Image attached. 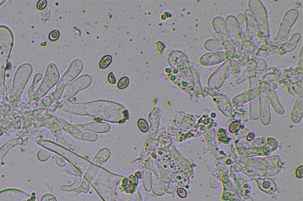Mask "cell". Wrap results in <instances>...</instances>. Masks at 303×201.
Here are the masks:
<instances>
[{"label":"cell","mask_w":303,"mask_h":201,"mask_svg":"<svg viewBox=\"0 0 303 201\" xmlns=\"http://www.w3.org/2000/svg\"><path fill=\"white\" fill-rule=\"evenodd\" d=\"M177 194H178V196H180L182 198H184L186 196V191L184 189H182V188L178 189L177 190Z\"/></svg>","instance_id":"9c48e42d"},{"label":"cell","mask_w":303,"mask_h":201,"mask_svg":"<svg viewBox=\"0 0 303 201\" xmlns=\"http://www.w3.org/2000/svg\"><path fill=\"white\" fill-rule=\"evenodd\" d=\"M136 174H137V175H136V176L137 177L138 179H141L142 178V174H141V172H137L136 173Z\"/></svg>","instance_id":"8fae6325"},{"label":"cell","mask_w":303,"mask_h":201,"mask_svg":"<svg viewBox=\"0 0 303 201\" xmlns=\"http://www.w3.org/2000/svg\"><path fill=\"white\" fill-rule=\"evenodd\" d=\"M228 62H226L223 65L220 67V68L217 70L215 73L210 77L209 80L208 81V85L210 86L213 82H214L218 77V79L216 81V83L214 86V89H218L221 85L223 83L225 80L227 75L228 72Z\"/></svg>","instance_id":"3957f363"},{"label":"cell","mask_w":303,"mask_h":201,"mask_svg":"<svg viewBox=\"0 0 303 201\" xmlns=\"http://www.w3.org/2000/svg\"><path fill=\"white\" fill-rule=\"evenodd\" d=\"M227 53L225 51L208 53L200 58V62L203 66L215 65L225 60Z\"/></svg>","instance_id":"7a4b0ae2"},{"label":"cell","mask_w":303,"mask_h":201,"mask_svg":"<svg viewBox=\"0 0 303 201\" xmlns=\"http://www.w3.org/2000/svg\"><path fill=\"white\" fill-rule=\"evenodd\" d=\"M112 62V57L110 55L104 56L99 63V67L101 69L107 68Z\"/></svg>","instance_id":"277c9868"},{"label":"cell","mask_w":303,"mask_h":201,"mask_svg":"<svg viewBox=\"0 0 303 201\" xmlns=\"http://www.w3.org/2000/svg\"><path fill=\"white\" fill-rule=\"evenodd\" d=\"M289 11H288L287 14H285V17L283 19V21L281 25V27L279 29L278 34L277 35L276 39H278V41L282 42L284 41V40H285L287 38V35L288 34V32H289L290 28L291 26H293V24L294 23L295 21L297 19V17L298 16L297 11L295 10H293L292 14H291V17H289Z\"/></svg>","instance_id":"6da1fadb"},{"label":"cell","mask_w":303,"mask_h":201,"mask_svg":"<svg viewBox=\"0 0 303 201\" xmlns=\"http://www.w3.org/2000/svg\"><path fill=\"white\" fill-rule=\"evenodd\" d=\"M59 37V32L57 30H55L52 31L49 35V39L52 41H56Z\"/></svg>","instance_id":"52a82bcc"},{"label":"cell","mask_w":303,"mask_h":201,"mask_svg":"<svg viewBox=\"0 0 303 201\" xmlns=\"http://www.w3.org/2000/svg\"><path fill=\"white\" fill-rule=\"evenodd\" d=\"M137 125H138L139 129L141 130L142 132L146 133L148 131V129H149L148 124L145 119H140L137 122Z\"/></svg>","instance_id":"5b68a950"},{"label":"cell","mask_w":303,"mask_h":201,"mask_svg":"<svg viewBox=\"0 0 303 201\" xmlns=\"http://www.w3.org/2000/svg\"><path fill=\"white\" fill-rule=\"evenodd\" d=\"M129 84V79L127 77H122L118 82L117 87L120 89H126Z\"/></svg>","instance_id":"8992f818"},{"label":"cell","mask_w":303,"mask_h":201,"mask_svg":"<svg viewBox=\"0 0 303 201\" xmlns=\"http://www.w3.org/2000/svg\"><path fill=\"white\" fill-rule=\"evenodd\" d=\"M43 2V1H41V3H40V2H39V3L38 4V5H37V6H38V9H42L44 8V7H45L46 5V2L44 1V3L42 4Z\"/></svg>","instance_id":"30bf717a"},{"label":"cell","mask_w":303,"mask_h":201,"mask_svg":"<svg viewBox=\"0 0 303 201\" xmlns=\"http://www.w3.org/2000/svg\"><path fill=\"white\" fill-rule=\"evenodd\" d=\"M108 81L110 83V84L115 85L116 83V79L114 75V74L112 72H110L107 77Z\"/></svg>","instance_id":"ba28073f"}]
</instances>
